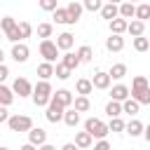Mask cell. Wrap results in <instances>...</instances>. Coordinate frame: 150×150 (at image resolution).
Instances as JSON below:
<instances>
[{"label":"cell","mask_w":150,"mask_h":150,"mask_svg":"<svg viewBox=\"0 0 150 150\" xmlns=\"http://www.w3.org/2000/svg\"><path fill=\"white\" fill-rule=\"evenodd\" d=\"M129 98H134L138 105H148L150 103V84L145 75H136L129 89Z\"/></svg>","instance_id":"6da1fadb"},{"label":"cell","mask_w":150,"mask_h":150,"mask_svg":"<svg viewBox=\"0 0 150 150\" xmlns=\"http://www.w3.org/2000/svg\"><path fill=\"white\" fill-rule=\"evenodd\" d=\"M52 84L47 82V80H40L35 87H33V91H30V96H33V103H35V108H45L47 103H49V98H52Z\"/></svg>","instance_id":"7a4b0ae2"},{"label":"cell","mask_w":150,"mask_h":150,"mask_svg":"<svg viewBox=\"0 0 150 150\" xmlns=\"http://www.w3.org/2000/svg\"><path fill=\"white\" fill-rule=\"evenodd\" d=\"M84 131L91 136V138H105L110 131H108V127H105V122L103 120H98V117H89L87 122H84Z\"/></svg>","instance_id":"3957f363"},{"label":"cell","mask_w":150,"mask_h":150,"mask_svg":"<svg viewBox=\"0 0 150 150\" xmlns=\"http://www.w3.org/2000/svg\"><path fill=\"white\" fill-rule=\"evenodd\" d=\"M7 127H9V131H16V134H26L30 127H33V120L28 117V115H9V120H7Z\"/></svg>","instance_id":"277c9868"},{"label":"cell","mask_w":150,"mask_h":150,"mask_svg":"<svg viewBox=\"0 0 150 150\" xmlns=\"http://www.w3.org/2000/svg\"><path fill=\"white\" fill-rule=\"evenodd\" d=\"M0 33L14 45V42H21L19 40V33H16V21L12 19V16H2V21H0Z\"/></svg>","instance_id":"5b68a950"},{"label":"cell","mask_w":150,"mask_h":150,"mask_svg":"<svg viewBox=\"0 0 150 150\" xmlns=\"http://www.w3.org/2000/svg\"><path fill=\"white\" fill-rule=\"evenodd\" d=\"M40 56H42L47 63H56V59H59V49H56L54 40H40Z\"/></svg>","instance_id":"8992f818"},{"label":"cell","mask_w":150,"mask_h":150,"mask_svg":"<svg viewBox=\"0 0 150 150\" xmlns=\"http://www.w3.org/2000/svg\"><path fill=\"white\" fill-rule=\"evenodd\" d=\"M63 105H59L56 101H52L49 98V103L45 105V117H47V122H52V124H56V122H61V117H63Z\"/></svg>","instance_id":"52a82bcc"},{"label":"cell","mask_w":150,"mask_h":150,"mask_svg":"<svg viewBox=\"0 0 150 150\" xmlns=\"http://www.w3.org/2000/svg\"><path fill=\"white\" fill-rule=\"evenodd\" d=\"M30 91H33V84H30L26 77H16V80H14V84H12V94H14V96H19V98H28Z\"/></svg>","instance_id":"ba28073f"},{"label":"cell","mask_w":150,"mask_h":150,"mask_svg":"<svg viewBox=\"0 0 150 150\" xmlns=\"http://www.w3.org/2000/svg\"><path fill=\"white\" fill-rule=\"evenodd\" d=\"M9 56H12L16 63H26V61H28V56H30V49H28V45H26V42H14V45H12Z\"/></svg>","instance_id":"9c48e42d"},{"label":"cell","mask_w":150,"mask_h":150,"mask_svg":"<svg viewBox=\"0 0 150 150\" xmlns=\"http://www.w3.org/2000/svg\"><path fill=\"white\" fill-rule=\"evenodd\" d=\"M26 134H28V143L35 145V148H40L42 143H47V131L40 129V127H30Z\"/></svg>","instance_id":"30bf717a"},{"label":"cell","mask_w":150,"mask_h":150,"mask_svg":"<svg viewBox=\"0 0 150 150\" xmlns=\"http://www.w3.org/2000/svg\"><path fill=\"white\" fill-rule=\"evenodd\" d=\"M54 45H56L59 52H70L73 45H75V38H73V33L66 30V33H59V35H56V42H54Z\"/></svg>","instance_id":"8fae6325"},{"label":"cell","mask_w":150,"mask_h":150,"mask_svg":"<svg viewBox=\"0 0 150 150\" xmlns=\"http://www.w3.org/2000/svg\"><path fill=\"white\" fill-rule=\"evenodd\" d=\"M73 91H68V89H56V91H52V101H56L59 105H63V108H70L73 105Z\"/></svg>","instance_id":"7c38bea8"},{"label":"cell","mask_w":150,"mask_h":150,"mask_svg":"<svg viewBox=\"0 0 150 150\" xmlns=\"http://www.w3.org/2000/svg\"><path fill=\"white\" fill-rule=\"evenodd\" d=\"M110 75L105 73V70H96L94 73V77H91V87L94 89H110Z\"/></svg>","instance_id":"4fadbf2b"},{"label":"cell","mask_w":150,"mask_h":150,"mask_svg":"<svg viewBox=\"0 0 150 150\" xmlns=\"http://www.w3.org/2000/svg\"><path fill=\"white\" fill-rule=\"evenodd\" d=\"M66 12H68V19H70V23L75 26L77 21H80V16H82V2H77V0H70L68 5H66Z\"/></svg>","instance_id":"5bb4252c"},{"label":"cell","mask_w":150,"mask_h":150,"mask_svg":"<svg viewBox=\"0 0 150 150\" xmlns=\"http://www.w3.org/2000/svg\"><path fill=\"white\" fill-rule=\"evenodd\" d=\"M127 98H129V87H127V84H115V87L110 89V101L122 103V101H127Z\"/></svg>","instance_id":"9a60e30c"},{"label":"cell","mask_w":150,"mask_h":150,"mask_svg":"<svg viewBox=\"0 0 150 150\" xmlns=\"http://www.w3.org/2000/svg\"><path fill=\"white\" fill-rule=\"evenodd\" d=\"M143 127H145V124H143L141 120L131 117V120H129V122L124 124V131H127V134H129L131 138H136V136H141V134H143Z\"/></svg>","instance_id":"2e32d148"},{"label":"cell","mask_w":150,"mask_h":150,"mask_svg":"<svg viewBox=\"0 0 150 150\" xmlns=\"http://www.w3.org/2000/svg\"><path fill=\"white\" fill-rule=\"evenodd\" d=\"M105 49H108V52H122V49H124V38H122V35H110V38H105Z\"/></svg>","instance_id":"e0dca14e"},{"label":"cell","mask_w":150,"mask_h":150,"mask_svg":"<svg viewBox=\"0 0 150 150\" xmlns=\"http://www.w3.org/2000/svg\"><path fill=\"white\" fill-rule=\"evenodd\" d=\"M75 91H77V96H89V94L94 91V87H91V80H87V77H80V80L75 82Z\"/></svg>","instance_id":"ac0fdd59"},{"label":"cell","mask_w":150,"mask_h":150,"mask_svg":"<svg viewBox=\"0 0 150 150\" xmlns=\"http://www.w3.org/2000/svg\"><path fill=\"white\" fill-rule=\"evenodd\" d=\"M91 143H94V138H91L87 131H77V134H75V145H77V150H87V148H91Z\"/></svg>","instance_id":"d6986e66"},{"label":"cell","mask_w":150,"mask_h":150,"mask_svg":"<svg viewBox=\"0 0 150 150\" xmlns=\"http://www.w3.org/2000/svg\"><path fill=\"white\" fill-rule=\"evenodd\" d=\"M70 108H73V110H77V112H87V110L91 108V101H89V96H75Z\"/></svg>","instance_id":"ffe728a7"},{"label":"cell","mask_w":150,"mask_h":150,"mask_svg":"<svg viewBox=\"0 0 150 150\" xmlns=\"http://www.w3.org/2000/svg\"><path fill=\"white\" fill-rule=\"evenodd\" d=\"M61 122H66L68 127H77V124H80V112H77V110H73V108H66V110H63Z\"/></svg>","instance_id":"44dd1931"},{"label":"cell","mask_w":150,"mask_h":150,"mask_svg":"<svg viewBox=\"0 0 150 150\" xmlns=\"http://www.w3.org/2000/svg\"><path fill=\"white\" fill-rule=\"evenodd\" d=\"M108 26H110V35H122V33H127V21L124 19H112V21H108Z\"/></svg>","instance_id":"7402d4cb"},{"label":"cell","mask_w":150,"mask_h":150,"mask_svg":"<svg viewBox=\"0 0 150 150\" xmlns=\"http://www.w3.org/2000/svg\"><path fill=\"white\" fill-rule=\"evenodd\" d=\"M127 33H131V38H138V35H143L145 33V23L143 21H127Z\"/></svg>","instance_id":"603a6c76"},{"label":"cell","mask_w":150,"mask_h":150,"mask_svg":"<svg viewBox=\"0 0 150 150\" xmlns=\"http://www.w3.org/2000/svg\"><path fill=\"white\" fill-rule=\"evenodd\" d=\"M59 63H63V66H66V68H68V70L73 73V70H75V68L80 66V59H77V56H75L73 52H66V54L61 56V61H59Z\"/></svg>","instance_id":"cb8c5ba5"},{"label":"cell","mask_w":150,"mask_h":150,"mask_svg":"<svg viewBox=\"0 0 150 150\" xmlns=\"http://www.w3.org/2000/svg\"><path fill=\"white\" fill-rule=\"evenodd\" d=\"M38 77L49 82V77H54V63H47V61H42V63L38 66Z\"/></svg>","instance_id":"d4e9b609"},{"label":"cell","mask_w":150,"mask_h":150,"mask_svg":"<svg viewBox=\"0 0 150 150\" xmlns=\"http://www.w3.org/2000/svg\"><path fill=\"white\" fill-rule=\"evenodd\" d=\"M101 16L105 19V21H112V19H117V5H112V2H105L101 9Z\"/></svg>","instance_id":"484cf974"},{"label":"cell","mask_w":150,"mask_h":150,"mask_svg":"<svg viewBox=\"0 0 150 150\" xmlns=\"http://www.w3.org/2000/svg\"><path fill=\"white\" fill-rule=\"evenodd\" d=\"M75 56L80 59V63H89V61L94 59V49H91L89 45H82V47L75 52Z\"/></svg>","instance_id":"4316f807"},{"label":"cell","mask_w":150,"mask_h":150,"mask_svg":"<svg viewBox=\"0 0 150 150\" xmlns=\"http://www.w3.org/2000/svg\"><path fill=\"white\" fill-rule=\"evenodd\" d=\"M150 16V5L148 2H141V5H136V12H134V19L136 21H143L145 23V19Z\"/></svg>","instance_id":"83f0119b"},{"label":"cell","mask_w":150,"mask_h":150,"mask_svg":"<svg viewBox=\"0 0 150 150\" xmlns=\"http://www.w3.org/2000/svg\"><path fill=\"white\" fill-rule=\"evenodd\" d=\"M16 33H19V40L23 42L26 38L33 35V26H30L28 21H19V23H16Z\"/></svg>","instance_id":"f1b7e54d"},{"label":"cell","mask_w":150,"mask_h":150,"mask_svg":"<svg viewBox=\"0 0 150 150\" xmlns=\"http://www.w3.org/2000/svg\"><path fill=\"white\" fill-rule=\"evenodd\" d=\"M138 110H141V105H138L134 98H127V101H122V112H127V115L136 117V115H138Z\"/></svg>","instance_id":"f546056e"},{"label":"cell","mask_w":150,"mask_h":150,"mask_svg":"<svg viewBox=\"0 0 150 150\" xmlns=\"http://www.w3.org/2000/svg\"><path fill=\"white\" fill-rule=\"evenodd\" d=\"M14 103V94H12V89L9 87H5V84H0V105H12Z\"/></svg>","instance_id":"4dcf8cb0"},{"label":"cell","mask_w":150,"mask_h":150,"mask_svg":"<svg viewBox=\"0 0 150 150\" xmlns=\"http://www.w3.org/2000/svg\"><path fill=\"white\" fill-rule=\"evenodd\" d=\"M52 14H54V21H56V23H63V26H73V23H70V19H68V12H66V7H56Z\"/></svg>","instance_id":"1f68e13d"},{"label":"cell","mask_w":150,"mask_h":150,"mask_svg":"<svg viewBox=\"0 0 150 150\" xmlns=\"http://www.w3.org/2000/svg\"><path fill=\"white\" fill-rule=\"evenodd\" d=\"M108 75H110V80H122L127 75V66L124 63H112V68L108 70Z\"/></svg>","instance_id":"d6a6232c"},{"label":"cell","mask_w":150,"mask_h":150,"mask_svg":"<svg viewBox=\"0 0 150 150\" xmlns=\"http://www.w3.org/2000/svg\"><path fill=\"white\" fill-rule=\"evenodd\" d=\"M105 115H108V117H120V115H122V103L108 101V103H105Z\"/></svg>","instance_id":"836d02e7"},{"label":"cell","mask_w":150,"mask_h":150,"mask_svg":"<svg viewBox=\"0 0 150 150\" xmlns=\"http://www.w3.org/2000/svg\"><path fill=\"white\" fill-rule=\"evenodd\" d=\"M134 49H136V52H148V49H150V40L143 38V35L134 38Z\"/></svg>","instance_id":"e575fe53"},{"label":"cell","mask_w":150,"mask_h":150,"mask_svg":"<svg viewBox=\"0 0 150 150\" xmlns=\"http://www.w3.org/2000/svg\"><path fill=\"white\" fill-rule=\"evenodd\" d=\"M105 127H108V131H112V134H120V131H124V122H122L120 117H110V122H108Z\"/></svg>","instance_id":"d590c367"},{"label":"cell","mask_w":150,"mask_h":150,"mask_svg":"<svg viewBox=\"0 0 150 150\" xmlns=\"http://www.w3.org/2000/svg\"><path fill=\"white\" fill-rule=\"evenodd\" d=\"M52 30H54V26H52V23H40V26H38V38L49 40V38H52Z\"/></svg>","instance_id":"8d00e7d4"},{"label":"cell","mask_w":150,"mask_h":150,"mask_svg":"<svg viewBox=\"0 0 150 150\" xmlns=\"http://www.w3.org/2000/svg\"><path fill=\"white\" fill-rule=\"evenodd\" d=\"M103 7V0H84L82 2V9H87V12H98Z\"/></svg>","instance_id":"74e56055"},{"label":"cell","mask_w":150,"mask_h":150,"mask_svg":"<svg viewBox=\"0 0 150 150\" xmlns=\"http://www.w3.org/2000/svg\"><path fill=\"white\" fill-rule=\"evenodd\" d=\"M54 75H56L59 80H68V77H70V70H68L63 63H56V66H54Z\"/></svg>","instance_id":"f35d334b"},{"label":"cell","mask_w":150,"mask_h":150,"mask_svg":"<svg viewBox=\"0 0 150 150\" xmlns=\"http://www.w3.org/2000/svg\"><path fill=\"white\" fill-rule=\"evenodd\" d=\"M38 5H40V9H45V12H54V9L59 7V0H38Z\"/></svg>","instance_id":"ab89813d"},{"label":"cell","mask_w":150,"mask_h":150,"mask_svg":"<svg viewBox=\"0 0 150 150\" xmlns=\"http://www.w3.org/2000/svg\"><path fill=\"white\" fill-rule=\"evenodd\" d=\"M91 150H112V148H110V143H108L105 138H101V141L91 143Z\"/></svg>","instance_id":"60d3db41"},{"label":"cell","mask_w":150,"mask_h":150,"mask_svg":"<svg viewBox=\"0 0 150 150\" xmlns=\"http://www.w3.org/2000/svg\"><path fill=\"white\" fill-rule=\"evenodd\" d=\"M7 75H9V68H7L5 63H0V84L7 80Z\"/></svg>","instance_id":"b9f144b4"},{"label":"cell","mask_w":150,"mask_h":150,"mask_svg":"<svg viewBox=\"0 0 150 150\" xmlns=\"http://www.w3.org/2000/svg\"><path fill=\"white\" fill-rule=\"evenodd\" d=\"M7 120H9V110H7L5 105H0V124H2V122H7Z\"/></svg>","instance_id":"7bdbcfd3"},{"label":"cell","mask_w":150,"mask_h":150,"mask_svg":"<svg viewBox=\"0 0 150 150\" xmlns=\"http://www.w3.org/2000/svg\"><path fill=\"white\" fill-rule=\"evenodd\" d=\"M61 150H77V145H75V143H63Z\"/></svg>","instance_id":"ee69618b"},{"label":"cell","mask_w":150,"mask_h":150,"mask_svg":"<svg viewBox=\"0 0 150 150\" xmlns=\"http://www.w3.org/2000/svg\"><path fill=\"white\" fill-rule=\"evenodd\" d=\"M38 150H56V145H52V143H42Z\"/></svg>","instance_id":"f6af8a7d"},{"label":"cell","mask_w":150,"mask_h":150,"mask_svg":"<svg viewBox=\"0 0 150 150\" xmlns=\"http://www.w3.org/2000/svg\"><path fill=\"white\" fill-rule=\"evenodd\" d=\"M19 150H38V148H35V145H30V143H23Z\"/></svg>","instance_id":"bcb514c9"},{"label":"cell","mask_w":150,"mask_h":150,"mask_svg":"<svg viewBox=\"0 0 150 150\" xmlns=\"http://www.w3.org/2000/svg\"><path fill=\"white\" fill-rule=\"evenodd\" d=\"M0 63H5V52H2V47H0Z\"/></svg>","instance_id":"7dc6e473"},{"label":"cell","mask_w":150,"mask_h":150,"mask_svg":"<svg viewBox=\"0 0 150 150\" xmlns=\"http://www.w3.org/2000/svg\"><path fill=\"white\" fill-rule=\"evenodd\" d=\"M108 2H112V5H120V2H122V0H108Z\"/></svg>","instance_id":"c3c4849f"},{"label":"cell","mask_w":150,"mask_h":150,"mask_svg":"<svg viewBox=\"0 0 150 150\" xmlns=\"http://www.w3.org/2000/svg\"><path fill=\"white\" fill-rule=\"evenodd\" d=\"M124 2H131V5H136V2H138V0H124Z\"/></svg>","instance_id":"681fc988"},{"label":"cell","mask_w":150,"mask_h":150,"mask_svg":"<svg viewBox=\"0 0 150 150\" xmlns=\"http://www.w3.org/2000/svg\"><path fill=\"white\" fill-rule=\"evenodd\" d=\"M0 150H9V148H5V145H0Z\"/></svg>","instance_id":"f907efd6"},{"label":"cell","mask_w":150,"mask_h":150,"mask_svg":"<svg viewBox=\"0 0 150 150\" xmlns=\"http://www.w3.org/2000/svg\"><path fill=\"white\" fill-rule=\"evenodd\" d=\"M2 38H5V35H2V33H0V40H2Z\"/></svg>","instance_id":"816d5d0a"}]
</instances>
